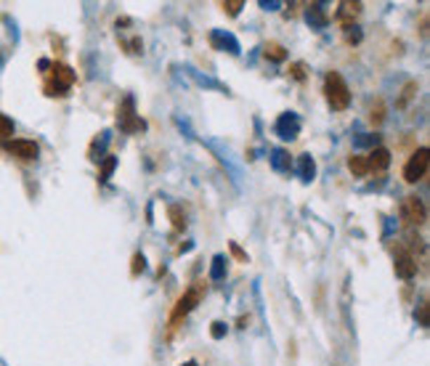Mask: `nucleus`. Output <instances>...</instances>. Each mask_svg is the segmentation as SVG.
I'll return each instance as SVG.
<instances>
[{"label": "nucleus", "mask_w": 430, "mask_h": 366, "mask_svg": "<svg viewBox=\"0 0 430 366\" xmlns=\"http://www.w3.org/2000/svg\"><path fill=\"white\" fill-rule=\"evenodd\" d=\"M170 221H173V226H176L178 231H183V228H186V215L181 213L178 204H173V207H170Z\"/></svg>", "instance_id": "nucleus-19"}, {"label": "nucleus", "mask_w": 430, "mask_h": 366, "mask_svg": "<svg viewBox=\"0 0 430 366\" xmlns=\"http://www.w3.org/2000/svg\"><path fill=\"white\" fill-rule=\"evenodd\" d=\"M358 11H361V3H340L337 19H340V22H346V27H351V19H356Z\"/></svg>", "instance_id": "nucleus-12"}, {"label": "nucleus", "mask_w": 430, "mask_h": 366, "mask_svg": "<svg viewBox=\"0 0 430 366\" xmlns=\"http://www.w3.org/2000/svg\"><path fill=\"white\" fill-rule=\"evenodd\" d=\"M401 218H404L409 226H422L425 223V218H428V210H425V204L419 197H406L401 202Z\"/></svg>", "instance_id": "nucleus-7"}, {"label": "nucleus", "mask_w": 430, "mask_h": 366, "mask_svg": "<svg viewBox=\"0 0 430 366\" xmlns=\"http://www.w3.org/2000/svg\"><path fill=\"white\" fill-rule=\"evenodd\" d=\"M308 22H311V27H316V30L327 27V13L322 11V6H311V8H308Z\"/></svg>", "instance_id": "nucleus-15"}, {"label": "nucleus", "mask_w": 430, "mask_h": 366, "mask_svg": "<svg viewBox=\"0 0 430 366\" xmlns=\"http://www.w3.org/2000/svg\"><path fill=\"white\" fill-rule=\"evenodd\" d=\"M242 6H245L242 0H228V3H223V6H221V8H223V11H226L228 16H237V13H239V8H242Z\"/></svg>", "instance_id": "nucleus-21"}, {"label": "nucleus", "mask_w": 430, "mask_h": 366, "mask_svg": "<svg viewBox=\"0 0 430 366\" xmlns=\"http://www.w3.org/2000/svg\"><path fill=\"white\" fill-rule=\"evenodd\" d=\"M228 249H231V255H234V258H237V260H242V263H247V252H245V249L239 247L237 242H231V244H228Z\"/></svg>", "instance_id": "nucleus-23"}, {"label": "nucleus", "mask_w": 430, "mask_h": 366, "mask_svg": "<svg viewBox=\"0 0 430 366\" xmlns=\"http://www.w3.org/2000/svg\"><path fill=\"white\" fill-rule=\"evenodd\" d=\"M204 292V284L202 282H197L194 287H191L186 295L181 297L178 303H176V308H173V313H170V329H176L181 321L189 316L191 311L197 308V303H200V297H202Z\"/></svg>", "instance_id": "nucleus-3"}, {"label": "nucleus", "mask_w": 430, "mask_h": 366, "mask_svg": "<svg viewBox=\"0 0 430 366\" xmlns=\"http://www.w3.org/2000/svg\"><path fill=\"white\" fill-rule=\"evenodd\" d=\"M298 133H300L298 115H292V112H285L282 117L276 119V136H279V138H285V141H292Z\"/></svg>", "instance_id": "nucleus-8"}, {"label": "nucleus", "mask_w": 430, "mask_h": 366, "mask_svg": "<svg viewBox=\"0 0 430 366\" xmlns=\"http://www.w3.org/2000/svg\"><path fill=\"white\" fill-rule=\"evenodd\" d=\"M3 149L8 154H13L16 159H22V162H35L37 157H40V146L35 141H27V138H13V141H6L3 143Z\"/></svg>", "instance_id": "nucleus-5"}, {"label": "nucleus", "mask_w": 430, "mask_h": 366, "mask_svg": "<svg viewBox=\"0 0 430 366\" xmlns=\"http://www.w3.org/2000/svg\"><path fill=\"white\" fill-rule=\"evenodd\" d=\"M419 324H422V327H428V303H422V306H419Z\"/></svg>", "instance_id": "nucleus-27"}, {"label": "nucleus", "mask_w": 430, "mask_h": 366, "mask_svg": "<svg viewBox=\"0 0 430 366\" xmlns=\"http://www.w3.org/2000/svg\"><path fill=\"white\" fill-rule=\"evenodd\" d=\"M213 43H215V46H223V48L228 46V51H231V53H239L237 40H234L231 35H223V32H213Z\"/></svg>", "instance_id": "nucleus-16"}, {"label": "nucleus", "mask_w": 430, "mask_h": 366, "mask_svg": "<svg viewBox=\"0 0 430 366\" xmlns=\"http://www.w3.org/2000/svg\"><path fill=\"white\" fill-rule=\"evenodd\" d=\"M13 133V122L6 115H0V138H8Z\"/></svg>", "instance_id": "nucleus-20"}, {"label": "nucleus", "mask_w": 430, "mask_h": 366, "mask_svg": "<svg viewBox=\"0 0 430 366\" xmlns=\"http://www.w3.org/2000/svg\"><path fill=\"white\" fill-rule=\"evenodd\" d=\"M298 176L308 183V181H313V176H316V165H313V159H311V154H303L298 159Z\"/></svg>", "instance_id": "nucleus-11"}, {"label": "nucleus", "mask_w": 430, "mask_h": 366, "mask_svg": "<svg viewBox=\"0 0 430 366\" xmlns=\"http://www.w3.org/2000/svg\"><path fill=\"white\" fill-rule=\"evenodd\" d=\"M396 273L401 279H412L417 273V258L409 252V249H398L396 252Z\"/></svg>", "instance_id": "nucleus-9"}, {"label": "nucleus", "mask_w": 430, "mask_h": 366, "mask_svg": "<svg viewBox=\"0 0 430 366\" xmlns=\"http://www.w3.org/2000/svg\"><path fill=\"white\" fill-rule=\"evenodd\" d=\"M348 170L353 173L356 178H364L370 173V165H367V157H361V154H353L351 159H348Z\"/></svg>", "instance_id": "nucleus-13"}, {"label": "nucleus", "mask_w": 430, "mask_h": 366, "mask_svg": "<svg viewBox=\"0 0 430 366\" xmlns=\"http://www.w3.org/2000/svg\"><path fill=\"white\" fill-rule=\"evenodd\" d=\"M367 165H370V173L372 170H385V167L391 165V152L382 149V146H377V149L367 157Z\"/></svg>", "instance_id": "nucleus-10"}, {"label": "nucleus", "mask_w": 430, "mask_h": 366, "mask_svg": "<svg viewBox=\"0 0 430 366\" xmlns=\"http://www.w3.org/2000/svg\"><path fill=\"white\" fill-rule=\"evenodd\" d=\"M324 93H327L330 107L337 109V112L351 104V91H348V85L340 72H330V74H327V80H324Z\"/></svg>", "instance_id": "nucleus-1"}, {"label": "nucleus", "mask_w": 430, "mask_h": 366, "mask_svg": "<svg viewBox=\"0 0 430 366\" xmlns=\"http://www.w3.org/2000/svg\"><path fill=\"white\" fill-rule=\"evenodd\" d=\"M223 332H226V324L215 321V324H213V337H215V340H221V337H223Z\"/></svg>", "instance_id": "nucleus-25"}, {"label": "nucleus", "mask_w": 430, "mask_h": 366, "mask_svg": "<svg viewBox=\"0 0 430 366\" xmlns=\"http://www.w3.org/2000/svg\"><path fill=\"white\" fill-rule=\"evenodd\" d=\"M266 59H271V61H285V59H287L285 46H279V43H268V46H266Z\"/></svg>", "instance_id": "nucleus-17"}, {"label": "nucleus", "mask_w": 430, "mask_h": 366, "mask_svg": "<svg viewBox=\"0 0 430 366\" xmlns=\"http://www.w3.org/2000/svg\"><path fill=\"white\" fill-rule=\"evenodd\" d=\"M271 165H274V170H279V173H287V170L292 167V159H289V154H287L285 149H274V152H271Z\"/></svg>", "instance_id": "nucleus-14"}, {"label": "nucleus", "mask_w": 430, "mask_h": 366, "mask_svg": "<svg viewBox=\"0 0 430 366\" xmlns=\"http://www.w3.org/2000/svg\"><path fill=\"white\" fill-rule=\"evenodd\" d=\"M223 273H226V258L223 255H215L213 258V268H210V279H223Z\"/></svg>", "instance_id": "nucleus-18"}, {"label": "nucleus", "mask_w": 430, "mask_h": 366, "mask_svg": "<svg viewBox=\"0 0 430 366\" xmlns=\"http://www.w3.org/2000/svg\"><path fill=\"white\" fill-rule=\"evenodd\" d=\"M112 170H115V157H107L104 159V167H101V181H107L112 176Z\"/></svg>", "instance_id": "nucleus-22"}, {"label": "nucleus", "mask_w": 430, "mask_h": 366, "mask_svg": "<svg viewBox=\"0 0 430 366\" xmlns=\"http://www.w3.org/2000/svg\"><path fill=\"white\" fill-rule=\"evenodd\" d=\"M143 268H146V260H143V255H136V258H133V276H138Z\"/></svg>", "instance_id": "nucleus-24"}, {"label": "nucleus", "mask_w": 430, "mask_h": 366, "mask_svg": "<svg viewBox=\"0 0 430 366\" xmlns=\"http://www.w3.org/2000/svg\"><path fill=\"white\" fill-rule=\"evenodd\" d=\"M428 165H430V152L422 146V149H417V152L409 157V162L404 165V181L406 183H417V181H422L425 173H428Z\"/></svg>", "instance_id": "nucleus-4"}, {"label": "nucleus", "mask_w": 430, "mask_h": 366, "mask_svg": "<svg viewBox=\"0 0 430 366\" xmlns=\"http://www.w3.org/2000/svg\"><path fill=\"white\" fill-rule=\"evenodd\" d=\"M117 125L125 133H138V130H143V119L136 117V107H133V98L128 96L122 104H119L117 109Z\"/></svg>", "instance_id": "nucleus-6"}, {"label": "nucleus", "mask_w": 430, "mask_h": 366, "mask_svg": "<svg viewBox=\"0 0 430 366\" xmlns=\"http://www.w3.org/2000/svg\"><path fill=\"white\" fill-rule=\"evenodd\" d=\"M48 83H46V93L48 96H67V91L72 88V83H74V72H72V67H67V64H51L48 67Z\"/></svg>", "instance_id": "nucleus-2"}, {"label": "nucleus", "mask_w": 430, "mask_h": 366, "mask_svg": "<svg viewBox=\"0 0 430 366\" xmlns=\"http://www.w3.org/2000/svg\"><path fill=\"white\" fill-rule=\"evenodd\" d=\"M306 67H303V64H292V77H295V80H303V77H306Z\"/></svg>", "instance_id": "nucleus-26"}]
</instances>
